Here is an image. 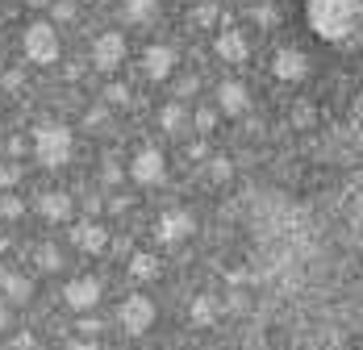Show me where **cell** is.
Wrapping results in <instances>:
<instances>
[{
	"instance_id": "23",
	"label": "cell",
	"mask_w": 363,
	"mask_h": 350,
	"mask_svg": "<svg viewBox=\"0 0 363 350\" xmlns=\"http://www.w3.org/2000/svg\"><path fill=\"white\" fill-rule=\"evenodd\" d=\"M230 171H234V167H230V159H213V163H209V179H213V184L230 179Z\"/></svg>"
},
{
	"instance_id": "8",
	"label": "cell",
	"mask_w": 363,
	"mask_h": 350,
	"mask_svg": "<svg viewBox=\"0 0 363 350\" xmlns=\"http://www.w3.org/2000/svg\"><path fill=\"white\" fill-rule=\"evenodd\" d=\"M272 71H276V79H284V84H301V79L309 75V59H305L301 50H276Z\"/></svg>"
},
{
	"instance_id": "5",
	"label": "cell",
	"mask_w": 363,
	"mask_h": 350,
	"mask_svg": "<svg viewBox=\"0 0 363 350\" xmlns=\"http://www.w3.org/2000/svg\"><path fill=\"white\" fill-rule=\"evenodd\" d=\"M125 59V38L121 34H101L92 42V67L96 71H117Z\"/></svg>"
},
{
	"instance_id": "1",
	"label": "cell",
	"mask_w": 363,
	"mask_h": 350,
	"mask_svg": "<svg viewBox=\"0 0 363 350\" xmlns=\"http://www.w3.org/2000/svg\"><path fill=\"white\" fill-rule=\"evenodd\" d=\"M305 21L318 38L351 46L363 34V0H305Z\"/></svg>"
},
{
	"instance_id": "30",
	"label": "cell",
	"mask_w": 363,
	"mask_h": 350,
	"mask_svg": "<svg viewBox=\"0 0 363 350\" xmlns=\"http://www.w3.org/2000/svg\"><path fill=\"white\" fill-rule=\"evenodd\" d=\"M255 21H259V26H276V9H272V4H259V9H255Z\"/></svg>"
},
{
	"instance_id": "35",
	"label": "cell",
	"mask_w": 363,
	"mask_h": 350,
	"mask_svg": "<svg viewBox=\"0 0 363 350\" xmlns=\"http://www.w3.org/2000/svg\"><path fill=\"white\" fill-rule=\"evenodd\" d=\"M225 309H230V313H242V309H247V300H242V296H238V292H234V296H230V300H225Z\"/></svg>"
},
{
	"instance_id": "31",
	"label": "cell",
	"mask_w": 363,
	"mask_h": 350,
	"mask_svg": "<svg viewBox=\"0 0 363 350\" xmlns=\"http://www.w3.org/2000/svg\"><path fill=\"white\" fill-rule=\"evenodd\" d=\"M38 342H34V334H17V338H13V350H34Z\"/></svg>"
},
{
	"instance_id": "20",
	"label": "cell",
	"mask_w": 363,
	"mask_h": 350,
	"mask_svg": "<svg viewBox=\"0 0 363 350\" xmlns=\"http://www.w3.org/2000/svg\"><path fill=\"white\" fill-rule=\"evenodd\" d=\"M159 125H163L167 134H180V130H184V108L180 105H167L163 113H159Z\"/></svg>"
},
{
	"instance_id": "34",
	"label": "cell",
	"mask_w": 363,
	"mask_h": 350,
	"mask_svg": "<svg viewBox=\"0 0 363 350\" xmlns=\"http://www.w3.org/2000/svg\"><path fill=\"white\" fill-rule=\"evenodd\" d=\"M105 121V108H88V117H84V125L92 130V125H101Z\"/></svg>"
},
{
	"instance_id": "6",
	"label": "cell",
	"mask_w": 363,
	"mask_h": 350,
	"mask_svg": "<svg viewBox=\"0 0 363 350\" xmlns=\"http://www.w3.org/2000/svg\"><path fill=\"white\" fill-rule=\"evenodd\" d=\"M63 300L79 309V313H88V309H96V300H101V280H92V276H79L63 288Z\"/></svg>"
},
{
	"instance_id": "2",
	"label": "cell",
	"mask_w": 363,
	"mask_h": 350,
	"mask_svg": "<svg viewBox=\"0 0 363 350\" xmlns=\"http://www.w3.org/2000/svg\"><path fill=\"white\" fill-rule=\"evenodd\" d=\"M34 154L42 167H63L72 159V130H63V125H38Z\"/></svg>"
},
{
	"instance_id": "15",
	"label": "cell",
	"mask_w": 363,
	"mask_h": 350,
	"mask_svg": "<svg viewBox=\"0 0 363 350\" xmlns=\"http://www.w3.org/2000/svg\"><path fill=\"white\" fill-rule=\"evenodd\" d=\"M38 213H42L46 221H63V217L72 213V196H67V192H46V196L38 201Z\"/></svg>"
},
{
	"instance_id": "4",
	"label": "cell",
	"mask_w": 363,
	"mask_h": 350,
	"mask_svg": "<svg viewBox=\"0 0 363 350\" xmlns=\"http://www.w3.org/2000/svg\"><path fill=\"white\" fill-rule=\"evenodd\" d=\"M150 321H155V305L146 296H125L121 300V329L125 334H146Z\"/></svg>"
},
{
	"instance_id": "24",
	"label": "cell",
	"mask_w": 363,
	"mask_h": 350,
	"mask_svg": "<svg viewBox=\"0 0 363 350\" xmlns=\"http://www.w3.org/2000/svg\"><path fill=\"white\" fill-rule=\"evenodd\" d=\"M79 334H84V338H96V334H101V317L79 313Z\"/></svg>"
},
{
	"instance_id": "33",
	"label": "cell",
	"mask_w": 363,
	"mask_h": 350,
	"mask_svg": "<svg viewBox=\"0 0 363 350\" xmlns=\"http://www.w3.org/2000/svg\"><path fill=\"white\" fill-rule=\"evenodd\" d=\"M0 84H4V88H21V71H4Z\"/></svg>"
},
{
	"instance_id": "9",
	"label": "cell",
	"mask_w": 363,
	"mask_h": 350,
	"mask_svg": "<svg viewBox=\"0 0 363 350\" xmlns=\"http://www.w3.org/2000/svg\"><path fill=\"white\" fill-rule=\"evenodd\" d=\"M188 234H192V217L184 209H167L159 217V225H155V238H159V242H180Z\"/></svg>"
},
{
	"instance_id": "42",
	"label": "cell",
	"mask_w": 363,
	"mask_h": 350,
	"mask_svg": "<svg viewBox=\"0 0 363 350\" xmlns=\"http://www.w3.org/2000/svg\"><path fill=\"white\" fill-rule=\"evenodd\" d=\"M92 4H105V0H92Z\"/></svg>"
},
{
	"instance_id": "38",
	"label": "cell",
	"mask_w": 363,
	"mask_h": 350,
	"mask_svg": "<svg viewBox=\"0 0 363 350\" xmlns=\"http://www.w3.org/2000/svg\"><path fill=\"white\" fill-rule=\"evenodd\" d=\"M67 350H101V346H96V342H88V338H84V342H72V346H67Z\"/></svg>"
},
{
	"instance_id": "13",
	"label": "cell",
	"mask_w": 363,
	"mask_h": 350,
	"mask_svg": "<svg viewBox=\"0 0 363 350\" xmlns=\"http://www.w3.org/2000/svg\"><path fill=\"white\" fill-rule=\"evenodd\" d=\"M218 105H221L225 117H238V113L247 108V88H242L238 79H225V84L218 88Z\"/></svg>"
},
{
	"instance_id": "36",
	"label": "cell",
	"mask_w": 363,
	"mask_h": 350,
	"mask_svg": "<svg viewBox=\"0 0 363 350\" xmlns=\"http://www.w3.org/2000/svg\"><path fill=\"white\" fill-rule=\"evenodd\" d=\"M117 179H121V167H117V163H109V167H105V184H117Z\"/></svg>"
},
{
	"instance_id": "32",
	"label": "cell",
	"mask_w": 363,
	"mask_h": 350,
	"mask_svg": "<svg viewBox=\"0 0 363 350\" xmlns=\"http://www.w3.org/2000/svg\"><path fill=\"white\" fill-rule=\"evenodd\" d=\"M196 88H201V79H196V75H192V79H180V84H176V92H180V96L196 92Z\"/></svg>"
},
{
	"instance_id": "3",
	"label": "cell",
	"mask_w": 363,
	"mask_h": 350,
	"mask_svg": "<svg viewBox=\"0 0 363 350\" xmlns=\"http://www.w3.org/2000/svg\"><path fill=\"white\" fill-rule=\"evenodd\" d=\"M21 46H26V59H30V63H42V67L59 59V34H55L50 21H34V26H26Z\"/></svg>"
},
{
	"instance_id": "12",
	"label": "cell",
	"mask_w": 363,
	"mask_h": 350,
	"mask_svg": "<svg viewBox=\"0 0 363 350\" xmlns=\"http://www.w3.org/2000/svg\"><path fill=\"white\" fill-rule=\"evenodd\" d=\"M218 55L225 59V63H247L251 46H247V38L238 34V30H221V38H218Z\"/></svg>"
},
{
	"instance_id": "28",
	"label": "cell",
	"mask_w": 363,
	"mask_h": 350,
	"mask_svg": "<svg viewBox=\"0 0 363 350\" xmlns=\"http://www.w3.org/2000/svg\"><path fill=\"white\" fill-rule=\"evenodd\" d=\"M50 13H55V21H72V17H75V4H72V0H59Z\"/></svg>"
},
{
	"instance_id": "22",
	"label": "cell",
	"mask_w": 363,
	"mask_h": 350,
	"mask_svg": "<svg viewBox=\"0 0 363 350\" xmlns=\"http://www.w3.org/2000/svg\"><path fill=\"white\" fill-rule=\"evenodd\" d=\"M21 213H26V205H21L17 196H0V217H9V221H13V217H21Z\"/></svg>"
},
{
	"instance_id": "11",
	"label": "cell",
	"mask_w": 363,
	"mask_h": 350,
	"mask_svg": "<svg viewBox=\"0 0 363 350\" xmlns=\"http://www.w3.org/2000/svg\"><path fill=\"white\" fill-rule=\"evenodd\" d=\"M72 242L79 246V250H88V254H101L105 242H109V234H105L96 221H79V225L72 230Z\"/></svg>"
},
{
	"instance_id": "16",
	"label": "cell",
	"mask_w": 363,
	"mask_h": 350,
	"mask_svg": "<svg viewBox=\"0 0 363 350\" xmlns=\"http://www.w3.org/2000/svg\"><path fill=\"white\" fill-rule=\"evenodd\" d=\"M125 9H121V17L130 21V26H143V21H150V13L159 9V0H121Z\"/></svg>"
},
{
	"instance_id": "39",
	"label": "cell",
	"mask_w": 363,
	"mask_h": 350,
	"mask_svg": "<svg viewBox=\"0 0 363 350\" xmlns=\"http://www.w3.org/2000/svg\"><path fill=\"white\" fill-rule=\"evenodd\" d=\"M9 329V309H0V334Z\"/></svg>"
},
{
	"instance_id": "29",
	"label": "cell",
	"mask_w": 363,
	"mask_h": 350,
	"mask_svg": "<svg viewBox=\"0 0 363 350\" xmlns=\"http://www.w3.org/2000/svg\"><path fill=\"white\" fill-rule=\"evenodd\" d=\"M296 113H292V121L296 125H313V105H292Z\"/></svg>"
},
{
	"instance_id": "27",
	"label": "cell",
	"mask_w": 363,
	"mask_h": 350,
	"mask_svg": "<svg viewBox=\"0 0 363 350\" xmlns=\"http://www.w3.org/2000/svg\"><path fill=\"white\" fill-rule=\"evenodd\" d=\"M213 125H218V113H213V108H201V113H196V130H205V134H209Z\"/></svg>"
},
{
	"instance_id": "26",
	"label": "cell",
	"mask_w": 363,
	"mask_h": 350,
	"mask_svg": "<svg viewBox=\"0 0 363 350\" xmlns=\"http://www.w3.org/2000/svg\"><path fill=\"white\" fill-rule=\"evenodd\" d=\"M109 105H130V88L125 84H109Z\"/></svg>"
},
{
	"instance_id": "7",
	"label": "cell",
	"mask_w": 363,
	"mask_h": 350,
	"mask_svg": "<svg viewBox=\"0 0 363 350\" xmlns=\"http://www.w3.org/2000/svg\"><path fill=\"white\" fill-rule=\"evenodd\" d=\"M130 175H134L138 184H163L167 163H163V154H159L155 146H143V150H138V159H134V167H130Z\"/></svg>"
},
{
	"instance_id": "19",
	"label": "cell",
	"mask_w": 363,
	"mask_h": 350,
	"mask_svg": "<svg viewBox=\"0 0 363 350\" xmlns=\"http://www.w3.org/2000/svg\"><path fill=\"white\" fill-rule=\"evenodd\" d=\"M192 21H196V26H218V21H221L218 0H201V4L192 9Z\"/></svg>"
},
{
	"instance_id": "21",
	"label": "cell",
	"mask_w": 363,
	"mask_h": 350,
	"mask_svg": "<svg viewBox=\"0 0 363 350\" xmlns=\"http://www.w3.org/2000/svg\"><path fill=\"white\" fill-rule=\"evenodd\" d=\"M38 263H42V271H59V267H63V254H59V246L46 242L42 250H38Z\"/></svg>"
},
{
	"instance_id": "41",
	"label": "cell",
	"mask_w": 363,
	"mask_h": 350,
	"mask_svg": "<svg viewBox=\"0 0 363 350\" xmlns=\"http://www.w3.org/2000/svg\"><path fill=\"white\" fill-rule=\"evenodd\" d=\"M4 280H9V271H4V267H0V288H4Z\"/></svg>"
},
{
	"instance_id": "25",
	"label": "cell",
	"mask_w": 363,
	"mask_h": 350,
	"mask_svg": "<svg viewBox=\"0 0 363 350\" xmlns=\"http://www.w3.org/2000/svg\"><path fill=\"white\" fill-rule=\"evenodd\" d=\"M13 184H21V167H17V163L0 167V188H13Z\"/></svg>"
},
{
	"instance_id": "40",
	"label": "cell",
	"mask_w": 363,
	"mask_h": 350,
	"mask_svg": "<svg viewBox=\"0 0 363 350\" xmlns=\"http://www.w3.org/2000/svg\"><path fill=\"white\" fill-rule=\"evenodd\" d=\"M26 4H34V9H42V4H50V0H26Z\"/></svg>"
},
{
	"instance_id": "18",
	"label": "cell",
	"mask_w": 363,
	"mask_h": 350,
	"mask_svg": "<svg viewBox=\"0 0 363 350\" xmlns=\"http://www.w3.org/2000/svg\"><path fill=\"white\" fill-rule=\"evenodd\" d=\"M130 276H134V280H155V276H159V259H155V254H134V259H130Z\"/></svg>"
},
{
	"instance_id": "10",
	"label": "cell",
	"mask_w": 363,
	"mask_h": 350,
	"mask_svg": "<svg viewBox=\"0 0 363 350\" xmlns=\"http://www.w3.org/2000/svg\"><path fill=\"white\" fill-rule=\"evenodd\" d=\"M143 67H146V75H150V79H167V75H172V67H176V50H172V46H163V42L146 46Z\"/></svg>"
},
{
	"instance_id": "14",
	"label": "cell",
	"mask_w": 363,
	"mask_h": 350,
	"mask_svg": "<svg viewBox=\"0 0 363 350\" xmlns=\"http://www.w3.org/2000/svg\"><path fill=\"white\" fill-rule=\"evenodd\" d=\"M188 321H192L196 329H209V325L218 321V300H213V296H192V305H188Z\"/></svg>"
},
{
	"instance_id": "17",
	"label": "cell",
	"mask_w": 363,
	"mask_h": 350,
	"mask_svg": "<svg viewBox=\"0 0 363 350\" xmlns=\"http://www.w3.org/2000/svg\"><path fill=\"white\" fill-rule=\"evenodd\" d=\"M4 296H9L13 305H26V300L34 296V283L26 280V276H9V280H4Z\"/></svg>"
},
{
	"instance_id": "37",
	"label": "cell",
	"mask_w": 363,
	"mask_h": 350,
	"mask_svg": "<svg viewBox=\"0 0 363 350\" xmlns=\"http://www.w3.org/2000/svg\"><path fill=\"white\" fill-rule=\"evenodd\" d=\"M188 159H205V142H192L188 146Z\"/></svg>"
}]
</instances>
